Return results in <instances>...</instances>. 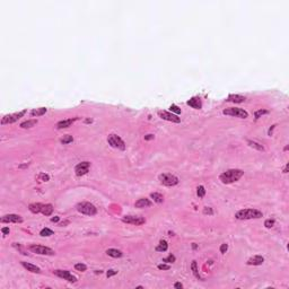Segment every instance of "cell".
<instances>
[{"label": "cell", "instance_id": "cell-43", "mask_svg": "<svg viewBox=\"0 0 289 289\" xmlns=\"http://www.w3.org/2000/svg\"><path fill=\"white\" fill-rule=\"evenodd\" d=\"M154 138H155L154 135H147V136H144V140H151Z\"/></svg>", "mask_w": 289, "mask_h": 289}, {"label": "cell", "instance_id": "cell-2", "mask_svg": "<svg viewBox=\"0 0 289 289\" xmlns=\"http://www.w3.org/2000/svg\"><path fill=\"white\" fill-rule=\"evenodd\" d=\"M263 217V214L256 209H243L235 214V218L238 220H248V219H259Z\"/></svg>", "mask_w": 289, "mask_h": 289}, {"label": "cell", "instance_id": "cell-28", "mask_svg": "<svg viewBox=\"0 0 289 289\" xmlns=\"http://www.w3.org/2000/svg\"><path fill=\"white\" fill-rule=\"evenodd\" d=\"M191 269H192V271H193L194 276L198 278V279H200V280H202V278L200 277V274H199L198 272V267H197V261H193L192 262V264H191Z\"/></svg>", "mask_w": 289, "mask_h": 289}, {"label": "cell", "instance_id": "cell-1", "mask_svg": "<svg viewBox=\"0 0 289 289\" xmlns=\"http://www.w3.org/2000/svg\"><path fill=\"white\" fill-rule=\"evenodd\" d=\"M243 175L244 172L242 169H228L226 172H224L223 174H220L219 178L224 184H229V183H234V182L238 181Z\"/></svg>", "mask_w": 289, "mask_h": 289}, {"label": "cell", "instance_id": "cell-46", "mask_svg": "<svg viewBox=\"0 0 289 289\" xmlns=\"http://www.w3.org/2000/svg\"><path fill=\"white\" fill-rule=\"evenodd\" d=\"M288 172V166H286V168L284 169V173H287Z\"/></svg>", "mask_w": 289, "mask_h": 289}, {"label": "cell", "instance_id": "cell-24", "mask_svg": "<svg viewBox=\"0 0 289 289\" xmlns=\"http://www.w3.org/2000/svg\"><path fill=\"white\" fill-rule=\"evenodd\" d=\"M37 120H28V121H25V122H22L21 123V128L23 129H29V128H33L34 125H36Z\"/></svg>", "mask_w": 289, "mask_h": 289}, {"label": "cell", "instance_id": "cell-33", "mask_svg": "<svg viewBox=\"0 0 289 289\" xmlns=\"http://www.w3.org/2000/svg\"><path fill=\"white\" fill-rule=\"evenodd\" d=\"M269 111H267V110H259V111L255 112V114H254V116H255V119H259L260 116H262L263 114H268Z\"/></svg>", "mask_w": 289, "mask_h": 289}, {"label": "cell", "instance_id": "cell-8", "mask_svg": "<svg viewBox=\"0 0 289 289\" xmlns=\"http://www.w3.org/2000/svg\"><path fill=\"white\" fill-rule=\"evenodd\" d=\"M25 113H26V110L18 112V113H15V114H10V115H5L4 118H2V120H1V124H2V125H5V124L14 123V122H16V121L19 120L22 116H24V115H25Z\"/></svg>", "mask_w": 289, "mask_h": 289}, {"label": "cell", "instance_id": "cell-35", "mask_svg": "<svg viewBox=\"0 0 289 289\" xmlns=\"http://www.w3.org/2000/svg\"><path fill=\"white\" fill-rule=\"evenodd\" d=\"M163 262H167V263H174L175 262V256L174 255H168L166 259H163Z\"/></svg>", "mask_w": 289, "mask_h": 289}, {"label": "cell", "instance_id": "cell-3", "mask_svg": "<svg viewBox=\"0 0 289 289\" xmlns=\"http://www.w3.org/2000/svg\"><path fill=\"white\" fill-rule=\"evenodd\" d=\"M77 210H78L79 212H81V214L87 215V216H94V215H96V212H97L96 207L89 202L78 203V204H77Z\"/></svg>", "mask_w": 289, "mask_h": 289}, {"label": "cell", "instance_id": "cell-7", "mask_svg": "<svg viewBox=\"0 0 289 289\" xmlns=\"http://www.w3.org/2000/svg\"><path fill=\"white\" fill-rule=\"evenodd\" d=\"M108 142L111 147H113V148H118V149H121V150H124V149H125V144H124V141L121 139L120 137L116 136V135H113V133L110 135L108 138Z\"/></svg>", "mask_w": 289, "mask_h": 289}, {"label": "cell", "instance_id": "cell-30", "mask_svg": "<svg viewBox=\"0 0 289 289\" xmlns=\"http://www.w3.org/2000/svg\"><path fill=\"white\" fill-rule=\"evenodd\" d=\"M197 193H198L199 198H203V197H204V194H206V190H204V188H203L202 185L198 186V189H197Z\"/></svg>", "mask_w": 289, "mask_h": 289}, {"label": "cell", "instance_id": "cell-4", "mask_svg": "<svg viewBox=\"0 0 289 289\" xmlns=\"http://www.w3.org/2000/svg\"><path fill=\"white\" fill-rule=\"evenodd\" d=\"M223 113L225 115H229V116H236V118H241V119H246L248 116V113L243 108H229L224 110Z\"/></svg>", "mask_w": 289, "mask_h": 289}, {"label": "cell", "instance_id": "cell-29", "mask_svg": "<svg viewBox=\"0 0 289 289\" xmlns=\"http://www.w3.org/2000/svg\"><path fill=\"white\" fill-rule=\"evenodd\" d=\"M72 141H74V137L68 135V136H65L61 139V144H70V142H72Z\"/></svg>", "mask_w": 289, "mask_h": 289}, {"label": "cell", "instance_id": "cell-34", "mask_svg": "<svg viewBox=\"0 0 289 289\" xmlns=\"http://www.w3.org/2000/svg\"><path fill=\"white\" fill-rule=\"evenodd\" d=\"M169 110H171L172 112H175L176 114H181V108H178V105H175V104H172L171 108H169Z\"/></svg>", "mask_w": 289, "mask_h": 289}, {"label": "cell", "instance_id": "cell-13", "mask_svg": "<svg viewBox=\"0 0 289 289\" xmlns=\"http://www.w3.org/2000/svg\"><path fill=\"white\" fill-rule=\"evenodd\" d=\"M0 221H1V223H22V221H23V218H22L19 215L10 214V215H6L4 216V217H1Z\"/></svg>", "mask_w": 289, "mask_h": 289}, {"label": "cell", "instance_id": "cell-39", "mask_svg": "<svg viewBox=\"0 0 289 289\" xmlns=\"http://www.w3.org/2000/svg\"><path fill=\"white\" fill-rule=\"evenodd\" d=\"M116 273H118V271H116V270H113V269H111V270H108V272H106V276L110 278V277H112V276L116 274Z\"/></svg>", "mask_w": 289, "mask_h": 289}, {"label": "cell", "instance_id": "cell-42", "mask_svg": "<svg viewBox=\"0 0 289 289\" xmlns=\"http://www.w3.org/2000/svg\"><path fill=\"white\" fill-rule=\"evenodd\" d=\"M9 228H7V227H4V228H1V233L4 234V235H7V234H9Z\"/></svg>", "mask_w": 289, "mask_h": 289}, {"label": "cell", "instance_id": "cell-14", "mask_svg": "<svg viewBox=\"0 0 289 289\" xmlns=\"http://www.w3.org/2000/svg\"><path fill=\"white\" fill-rule=\"evenodd\" d=\"M263 262H264L263 256L255 255V256H253V257H251V259H248L247 264L248 265H261L262 263H263Z\"/></svg>", "mask_w": 289, "mask_h": 289}, {"label": "cell", "instance_id": "cell-41", "mask_svg": "<svg viewBox=\"0 0 289 289\" xmlns=\"http://www.w3.org/2000/svg\"><path fill=\"white\" fill-rule=\"evenodd\" d=\"M40 178H41L43 181H45V182L49 181V178H50L49 175H46V174H41V175H40Z\"/></svg>", "mask_w": 289, "mask_h": 289}, {"label": "cell", "instance_id": "cell-15", "mask_svg": "<svg viewBox=\"0 0 289 289\" xmlns=\"http://www.w3.org/2000/svg\"><path fill=\"white\" fill-rule=\"evenodd\" d=\"M78 118H74V119H68V120H63V121H60V122H58V124H57V128L58 129H65V128H69L71 124L74 123L75 121L77 120Z\"/></svg>", "mask_w": 289, "mask_h": 289}, {"label": "cell", "instance_id": "cell-12", "mask_svg": "<svg viewBox=\"0 0 289 289\" xmlns=\"http://www.w3.org/2000/svg\"><path fill=\"white\" fill-rule=\"evenodd\" d=\"M53 273L55 276L65 279V280H68L69 282H76V281H77V278L75 277V276H72V274H71L69 271H67V270H55V271H53Z\"/></svg>", "mask_w": 289, "mask_h": 289}, {"label": "cell", "instance_id": "cell-10", "mask_svg": "<svg viewBox=\"0 0 289 289\" xmlns=\"http://www.w3.org/2000/svg\"><path fill=\"white\" fill-rule=\"evenodd\" d=\"M91 167V163L89 161H83V163H79L78 165L75 167V173L77 176H83L85 174L88 173Z\"/></svg>", "mask_w": 289, "mask_h": 289}, {"label": "cell", "instance_id": "cell-37", "mask_svg": "<svg viewBox=\"0 0 289 289\" xmlns=\"http://www.w3.org/2000/svg\"><path fill=\"white\" fill-rule=\"evenodd\" d=\"M203 214L204 215H214V210L211 209V208H209V207H206L204 209H203Z\"/></svg>", "mask_w": 289, "mask_h": 289}, {"label": "cell", "instance_id": "cell-27", "mask_svg": "<svg viewBox=\"0 0 289 289\" xmlns=\"http://www.w3.org/2000/svg\"><path fill=\"white\" fill-rule=\"evenodd\" d=\"M247 144H248V146H250V147L257 149V150H260V151H263V150H264V147H263L262 144H257V142H255V141L247 140Z\"/></svg>", "mask_w": 289, "mask_h": 289}, {"label": "cell", "instance_id": "cell-6", "mask_svg": "<svg viewBox=\"0 0 289 289\" xmlns=\"http://www.w3.org/2000/svg\"><path fill=\"white\" fill-rule=\"evenodd\" d=\"M159 181H161V183L163 185L174 186L178 183V178H176L175 175L165 173V174H161V175H159Z\"/></svg>", "mask_w": 289, "mask_h": 289}, {"label": "cell", "instance_id": "cell-21", "mask_svg": "<svg viewBox=\"0 0 289 289\" xmlns=\"http://www.w3.org/2000/svg\"><path fill=\"white\" fill-rule=\"evenodd\" d=\"M41 212L44 216L52 215V212H53V206H52V204H50V203H48V204H43V208H42Z\"/></svg>", "mask_w": 289, "mask_h": 289}, {"label": "cell", "instance_id": "cell-20", "mask_svg": "<svg viewBox=\"0 0 289 289\" xmlns=\"http://www.w3.org/2000/svg\"><path fill=\"white\" fill-rule=\"evenodd\" d=\"M227 101L228 102H233V103H243L245 101V97L241 95H229Z\"/></svg>", "mask_w": 289, "mask_h": 289}, {"label": "cell", "instance_id": "cell-44", "mask_svg": "<svg viewBox=\"0 0 289 289\" xmlns=\"http://www.w3.org/2000/svg\"><path fill=\"white\" fill-rule=\"evenodd\" d=\"M174 288H178V289H182L183 288V285H182L181 282H176L175 285H174Z\"/></svg>", "mask_w": 289, "mask_h": 289}, {"label": "cell", "instance_id": "cell-36", "mask_svg": "<svg viewBox=\"0 0 289 289\" xmlns=\"http://www.w3.org/2000/svg\"><path fill=\"white\" fill-rule=\"evenodd\" d=\"M273 225H274V220H273V219H268V220H265L264 226H265L267 228L273 227Z\"/></svg>", "mask_w": 289, "mask_h": 289}, {"label": "cell", "instance_id": "cell-22", "mask_svg": "<svg viewBox=\"0 0 289 289\" xmlns=\"http://www.w3.org/2000/svg\"><path fill=\"white\" fill-rule=\"evenodd\" d=\"M106 254H108V256H112V257H121V256L123 255L121 251L115 250V248H108V251H106Z\"/></svg>", "mask_w": 289, "mask_h": 289}, {"label": "cell", "instance_id": "cell-25", "mask_svg": "<svg viewBox=\"0 0 289 289\" xmlns=\"http://www.w3.org/2000/svg\"><path fill=\"white\" fill-rule=\"evenodd\" d=\"M167 248H168L167 242L166 241H161L159 244H158V246L156 247V251H158V252H165V251H167Z\"/></svg>", "mask_w": 289, "mask_h": 289}, {"label": "cell", "instance_id": "cell-40", "mask_svg": "<svg viewBox=\"0 0 289 289\" xmlns=\"http://www.w3.org/2000/svg\"><path fill=\"white\" fill-rule=\"evenodd\" d=\"M158 269H159V270H169V265H167V264H159V265H158Z\"/></svg>", "mask_w": 289, "mask_h": 289}, {"label": "cell", "instance_id": "cell-23", "mask_svg": "<svg viewBox=\"0 0 289 289\" xmlns=\"http://www.w3.org/2000/svg\"><path fill=\"white\" fill-rule=\"evenodd\" d=\"M46 111H48V108H34V110H32V112H31V115L32 116H41V115H43V114H45Z\"/></svg>", "mask_w": 289, "mask_h": 289}, {"label": "cell", "instance_id": "cell-38", "mask_svg": "<svg viewBox=\"0 0 289 289\" xmlns=\"http://www.w3.org/2000/svg\"><path fill=\"white\" fill-rule=\"evenodd\" d=\"M228 250V245L226 243H224V244H221V246H220V252L223 253H226V251Z\"/></svg>", "mask_w": 289, "mask_h": 289}, {"label": "cell", "instance_id": "cell-16", "mask_svg": "<svg viewBox=\"0 0 289 289\" xmlns=\"http://www.w3.org/2000/svg\"><path fill=\"white\" fill-rule=\"evenodd\" d=\"M188 105L191 106V108H195V110H200L201 106H202L201 101H200L199 97H193V98H191L190 101H188Z\"/></svg>", "mask_w": 289, "mask_h": 289}, {"label": "cell", "instance_id": "cell-19", "mask_svg": "<svg viewBox=\"0 0 289 289\" xmlns=\"http://www.w3.org/2000/svg\"><path fill=\"white\" fill-rule=\"evenodd\" d=\"M42 208H43V204H42V203H32V204H29V207H28L29 211L33 212V214H38V212H41Z\"/></svg>", "mask_w": 289, "mask_h": 289}, {"label": "cell", "instance_id": "cell-9", "mask_svg": "<svg viewBox=\"0 0 289 289\" xmlns=\"http://www.w3.org/2000/svg\"><path fill=\"white\" fill-rule=\"evenodd\" d=\"M122 221L127 224H131V225H136V226H139V225H142V224L146 223V219L141 216H124L122 218Z\"/></svg>", "mask_w": 289, "mask_h": 289}, {"label": "cell", "instance_id": "cell-45", "mask_svg": "<svg viewBox=\"0 0 289 289\" xmlns=\"http://www.w3.org/2000/svg\"><path fill=\"white\" fill-rule=\"evenodd\" d=\"M59 219L60 218H59L58 216H55V217H53V218H51V221H52V223H58Z\"/></svg>", "mask_w": 289, "mask_h": 289}, {"label": "cell", "instance_id": "cell-17", "mask_svg": "<svg viewBox=\"0 0 289 289\" xmlns=\"http://www.w3.org/2000/svg\"><path fill=\"white\" fill-rule=\"evenodd\" d=\"M135 206H136L137 208H146V207H150L151 206V201H150L149 199L142 198V199H139L138 201H136Z\"/></svg>", "mask_w": 289, "mask_h": 289}, {"label": "cell", "instance_id": "cell-18", "mask_svg": "<svg viewBox=\"0 0 289 289\" xmlns=\"http://www.w3.org/2000/svg\"><path fill=\"white\" fill-rule=\"evenodd\" d=\"M22 265L24 267L25 269H27V271H31V272H34V273H38L40 272V268L38 267H36V265L34 264H31V263H27V262H22Z\"/></svg>", "mask_w": 289, "mask_h": 289}, {"label": "cell", "instance_id": "cell-11", "mask_svg": "<svg viewBox=\"0 0 289 289\" xmlns=\"http://www.w3.org/2000/svg\"><path fill=\"white\" fill-rule=\"evenodd\" d=\"M158 115L161 116V119L166 120V121H169V122H174V123H180V122H181V119H180L178 115L172 114V113H169V112L159 111L158 112Z\"/></svg>", "mask_w": 289, "mask_h": 289}, {"label": "cell", "instance_id": "cell-32", "mask_svg": "<svg viewBox=\"0 0 289 289\" xmlns=\"http://www.w3.org/2000/svg\"><path fill=\"white\" fill-rule=\"evenodd\" d=\"M75 269L78 270V271L84 272V271H86L87 270V267L85 264H83V263H77V264H75Z\"/></svg>", "mask_w": 289, "mask_h": 289}, {"label": "cell", "instance_id": "cell-5", "mask_svg": "<svg viewBox=\"0 0 289 289\" xmlns=\"http://www.w3.org/2000/svg\"><path fill=\"white\" fill-rule=\"evenodd\" d=\"M29 251H32L33 253H36V254H41V255H54L55 252H54L52 248L46 247V246H42V245H36V244H33L29 246Z\"/></svg>", "mask_w": 289, "mask_h": 289}, {"label": "cell", "instance_id": "cell-26", "mask_svg": "<svg viewBox=\"0 0 289 289\" xmlns=\"http://www.w3.org/2000/svg\"><path fill=\"white\" fill-rule=\"evenodd\" d=\"M150 197H151V199H153L154 201H155V202H157V203H161L163 201H164V197H163L161 193H157V192H155V193L150 194Z\"/></svg>", "mask_w": 289, "mask_h": 289}, {"label": "cell", "instance_id": "cell-31", "mask_svg": "<svg viewBox=\"0 0 289 289\" xmlns=\"http://www.w3.org/2000/svg\"><path fill=\"white\" fill-rule=\"evenodd\" d=\"M40 234H41V236H51L53 235V231H51L49 228H43Z\"/></svg>", "mask_w": 289, "mask_h": 289}]
</instances>
